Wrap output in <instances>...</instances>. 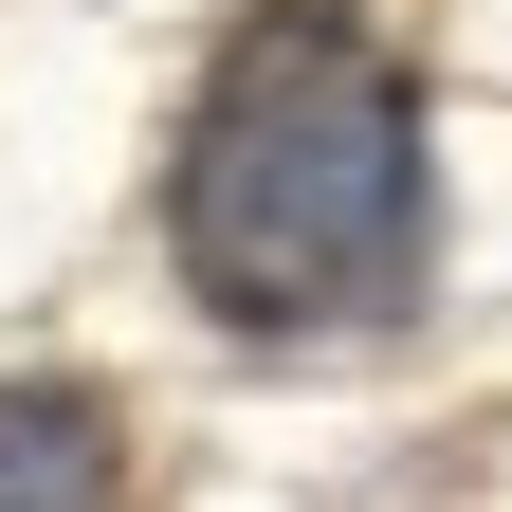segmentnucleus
I'll use <instances>...</instances> for the list:
<instances>
[{"instance_id": "obj_2", "label": "nucleus", "mask_w": 512, "mask_h": 512, "mask_svg": "<svg viewBox=\"0 0 512 512\" xmlns=\"http://www.w3.org/2000/svg\"><path fill=\"white\" fill-rule=\"evenodd\" d=\"M0 512H128V421L92 384L0 366Z\"/></svg>"}, {"instance_id": "obj_1", "label": "nucleus", "mask_w": 512, "mask_h": 512, "mask_svg": "<svg viewBox=\"0 0 512 512\" xmlns=\"http://www.w3.org/2000/svg\"><path fill=\"white\" fill-rule=\"evenodd\" d=\"M165 238H183V293L220 330L403 311V275H421V92H403V55L348 37V19H256L183 110Z\"/></svg>"}]
</instances>
